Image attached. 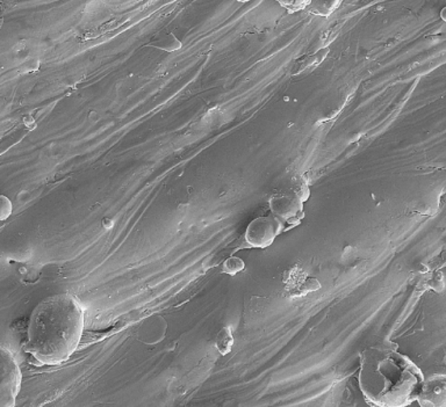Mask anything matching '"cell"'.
<instances>
[{"mask_svg":"<svg viewBox=\"0 0 446 407\" xmlns=\"http://www.w3.org/2000/svg\"><path fill=\"white\" fill-rule=\"evenodd\" d=\"M83 331L82 304L71 295H52L34 307L23 350L40 365H61L75 353Z\"/></svg>","mask_w":446,"mask_h":407,"instance_id":"obj_1","label":"cell"},{"mask_svg":"<svg viewBox=\"0 0 446 407\" xmlns=\"http://www.w3.org/2000/svg\"><path fill=\"white\" fill-rule=\"evenodd\" d=\"M360 388L380 406H402L420 398L423 376L411 360L392 349L371 348L362 354Z\"/></svg>","mask_w":446,"mask_h":407,"instance_id":"obj_2","label":"cell"},{"mask_svg":"<svg viewBox=\"0 0 446 407\" xmlns=\"http://www.w3.org/2000/svg\"><path fill=\"white\" fill-rule=\"evenodd\" d=\"M21 372L13 355L0 346V406H14L20 392Z\"/></svg>","mask_w":446,"mask_h":407,"instance_id":"obj_3","label":"cell"},{"mask_svg":"<svg viewBox=\"0 0 446 407\" xmlns=\"http://www.w3.org/2000/svg\"><path fill=\"white\" fill-rule=\"evenodd\" d=\"M281 220L274 216H261L251 220L245 230V242L257 249H265L272 245L274 240L283 230Z\"/></svg>","mask_w":446,"mask_h":407,"instance_id":"obj_4","label":"cell"},{"mask_svg":"<svg viewBox=\"0 0 446 407\" xmlns=\"http://www.w3.org/2000/svg\"><path fill=\"white\" fill-rule=\"evenodd\" d=\"M303 201L293 191L272 195L269 200L272 216L283 223H298L303 217Z\"/></svg>","mask_w":446,"mask_h":407,"instance_id":"obj_5","label":"cell"},{"mask_svg":"<svg viewBox=\"0 0 446 407\" xmlns=\"http://www.w3.org/2000/svg\"><path fill=\"white\" fill-rule=\"evenodd\" d=\"M215 346L222 355H227L232 352L233 346H234V336H233L232 331L229 327H223L218 332L216 340H215Z\"/></svg>","mask_w":446,"mask_h":407,"instance_id":"obj_6","label":"cell"},{"mask_svg":"<svg viewBox=\"0 0 446 407\" xmlns=\"http://www.w3.org/2000/svg\"><path fill=\"white\" fill-rule=\"evenodd\" d=\"M155 48H160L165 52H175L182 48V42L173 35L172 33H170L164 37H158L155 42L151 43Z\"/></svg>","mask_w":446,"mask_h":407,"instance_id":"obj_7","label":"cell"},{"mask_svg":"<svg viewBox=\"0 0 446 407\" xmlns=\"http://www.w3.org/2000/svg\"><path fill=\"white\" fill-rule=\"evenodd\" d=\"M245 262L238 256H230L223 262L222 266V271L225 274L236 275L240 271H245Z\"/></svg>","mask_w":446,"mask_h":407,"instance_id":"obj_8","label":"cell"},{"mask_svg":"<svg viewBox=\"0 0 446 407\" xmlns=\"http://www.w3.org/2000/svg\"><path fill=\"white\" fill-rule=\"evenodd\" d=\"M339 4L341 3H330V1H327V3H316L314 4V7L310 8V12L316 14V16H328L337 8Z\"/></svg>","mask_w":446,"mask_h":407,"instance_id":"obj_9","label":"cell"},{"mask_svg":"<svg viewBox=\"0 0 446 407\" xmlns=\"http://www.w3.org/2000/svg\"><path fill=\"white\" fill-rule=\"evenodd\" d=\"M328 52H329V48H323L319 49V52H316V54H313V55L308 56L307 57L306 61H303V66L300 68L299 71L303 70L305 68H308V66H312V65H317L323 61V59H326L327 55H328Z\"/></svg>","mask_w":446,"mask_h":407,"instance_id":"obj_10","label":"cell"},{"mask_svg":"<svg viewBox=\"0 0 446 407\" xmlns=\"http://www.w3.org/2000/svg\"><path fill=\"white\" fill-rule=\"evenodd\" d=\"M13 206L8 197L5 195H0V222L5 220L12 215Z\"/></svg>","mask_w":446,"mask_h":407,"instance_id":"obj_11","label":"cell"},{"mask_svg":"<svg viewBox=\"0 0 446 407\" xmlns=\"http://www.w3.org/2000/svg\"><path fill=\"white\" fill-rule=\"evenodd\" d=\"M310 1H303V3H281V6L286 7L287 10L290 11V12H297V11H301L307 6V5H310Z\"/></svg>","mask_w":446,"mask_h":407,"instance_id":"obj_12","label":"cell"}]
</instances>
